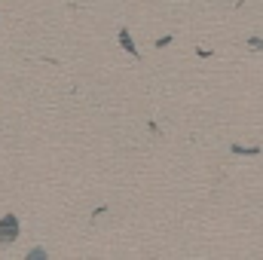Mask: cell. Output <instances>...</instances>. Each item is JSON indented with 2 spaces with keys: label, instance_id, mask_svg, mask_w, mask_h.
<instances>
[{
  "label": "cell",
  "instance_id": "5b68a950",
  "mask_svg": "<svg viewBox=\"0 0 263 260\" xmlns=\"http://www.w3.org/2000/svg\"><path fill=\"white\" fill-rule=\"evenodd\" d=\"M248 46H251V49H263V37H251Z\"/></svg>",
  "mask_w": 263,
  "mask_h": 260
},
{
  "label": "cell",
  "instance_id": "277c9868",
  "mask_svg": "<svg viewBox=\"0 0 263 260\" xmlns=\"http://www.w3.org/2000/svg\"><path fill=\"white\" fill-rule=\"evenodd\" d=\"M46 257H49L46 248H31V251H28V260H46Z\"/></svg>",
  "mask_w": 263,
  "mask_h": 260
},
{
  "label": "cell",
  "instance_id": "7a4b0ae2",
  "mask_svg": "<svg viewBox=\"0 0 263 260\" xmlns=\"http://www.w3.org/2000/svg\"><path fill=\"white\" fill-rule=\"evenodd\" d=\"M120 46L129 52L132 59H138L141 52H138V46H135V40H132V34H129V28H120Z\"/></svg>",
  "mask_w": 263,
  "mask_h": 260
},
{
  "label": "cell",
  "instance_id": "3957f363",
  "mask_svg": "<svg viewBox=\"0 0 263 260\" xmlns=\"http://www.w3.org/2000/svg\"><path fill=\"white\" fill-rule=\"evenodd\" d=\"M233 153H242V156H257L260 147H242V144H233Z\"/></svg>",
  "mask_w": 263,
  "mask_h": 260
},
{
  "label": "cell",
  "instance_id": "6da1fadb",
  "mask_svg": "<svg viewBox=\"0 0 263 260\" xmlns=\"http://www.w3.org/2000/svg\"><path fill=\"white\" fill-rule=\"evenodd\" d=\"M18 233H22L18 217H15V214H3V217H0V248L12 245V242L18 239Z\"/></svg>",
  "mask_w": 263,
  "mask_h": 260
}]
</instances>
